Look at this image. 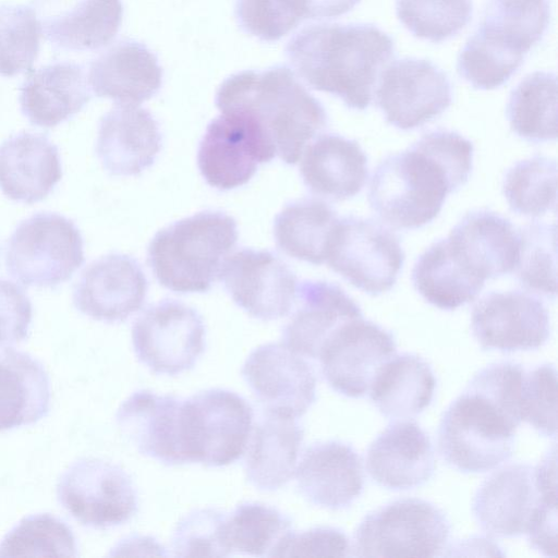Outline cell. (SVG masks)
Returning a JSON list of instances; mask_svg holds the SVG:
<instances>
[{
  "label": "cell",
  "instance_id": "3957f363",
  "mask_svg": "<svg viewBox=\"0 0 558 558\" xmlns=\"http://www.w3.org/2000/svg\"><path fill=\"white\" fill-rule=\"evenodd\" d=\"M220 112L248 118L283 162L295 165L308 142L328 123L325 108L283 65L242 71L218 88Z\"/></svg>",
  "mask_w": 558,
  "mask_h": 558
},
{
  "label": "cell",
  "instance_id": "9a60e30c",
  "mask_svg": "<svg viewBox=\"0 0 558 558\" xmlns=\"http://www.w3.org/2000/svg\"><path fill=\"white\" fill-rule=\"evenodd\" d=\"M471 328L483 350H535L549 338V314L544 303L523 291H493L472 310Z\"/></svg>",
  "mask_w": 558,
  "mask_h": 558
},
{
  "label": "cell",
  "instance_id": "484cf974",
  "mask_svg": "<svg viewBox=\"0 0 558 558\" xmlns=\"http://www.w3.org/2000/svg\"><path fill=\"white\" fill-rule=\"evenodd\" d=\"M461 263L483 280L513 271L519 233L511 221L487 209L468 213L447 236Z\"/></svg>",
  "mask_w": 558,
  "mask_h": 558
},
{
  "label": "cell",
  "instance_id": "f546056e",
  "mask_svg": "<svg viewBox=\"0 0 558 558\" xmlns=\"http://www.w3.org/2000/svg\"><path fill=\"white\" fill-rule=\"evenodd\" d=\"M549 0H489L472 37L519 66L547 32Z\"/></svg>",
  "mask_w": 558,
  "mask_h": 558
},
{
  "label": "cell",
  "instance_id": "83f0119b",
  "mask_svg": "<svg viewBox=\"0 0 558 558\" xmlns=\"http://www.w3.org/2000/svg\"><path fill=\"white\" fill-rule=\"evenodd\" d=\"M61 178L59 150L47 135L21 132L0 145V190L10 199L43 201Z\"/></svg>",
  "mask_w": 558,
  "mask_h": 558
},
{
  "label": "cell",
  "instance_id": "8d00e7d4",
  "mask_svg": "<svg viewBox=\"0 0 558 558\" xmlns=\"http://www.w3.org/2000/svg\"><path fill=\"white\" fill-rule=\"evenodd\" d=\"M506 116L511 130L531 143L557 138V77L537 71L525 76L511 92Z\"/></svg>",
  "mask_w": 558,
  "mask_h": 558
},
{
  "label": "cell",
  "instance_id": "4dcf8cb0",
  "mask_svg": "<svg viewBox=\"0 0 558 558\" xmlns=\"http://www.w3.org/2000/svg\"><path fill=\"white\" fill-rule=\"evenodd\" d=\"M90 100L82 65L54 62L29 74L20 88L22 113L33 125L52 128L70 119Z\"/></svg>",
  "mask_w": 558,
  "mask_h": 558
},
{
  "label": "cell",
  "instance_id": "7c38bea8",
  "mask_svg": "<svg viewBox=\"0 0 558 558\" xmlns=\"http://www.w3.org/2000/svg\"><path fill=\"white\" fill-rule=\"evenodd\" d=\"M451 101L448 75L425 59L396 60L378 77L377 106L386 121L399 130L424 125L448 109Z\"/></svg>",
  "mask_w": 558,
  "mask_h": 558
},
{
  "label": "cell",
  "instance_id": "e0dca14e",
  "mask_svg": "<svg viewBox=\"0 0 558 558\" xmlns=\"http://www.w3.org/2000/svg\"><path fill=\"white\" fill-rule=\"evenodd\" d=\"M253 124L235 112H221L207 126L197 153L205 181L220 191L246 184L259 163L272 160Z\"/></svg>",
  "mask_w": 558,
  "mask_h": 558
},
{
  "label": "cell",
  "instance_id": "f35d334b",
  "mask_svg": "<svg viewBox=\"0 0 558 558\" xmlns=\"http://www.w3.org/2000/svg\"><path fill=\"white\" fill-rule=\"evenodd\" d=\"M502 193L510 209L522 216L539 217L557 205V163L535 155L513 165L505 174Z\"/></svg>",
  "mask_w": 558,
  "mask_h": 558
},
{
  "label": "cell",
  "instance_id": "bcb514c9",
  "mask_svg": "<svg viewBox=\"0 0 558 558\" xmlns=\"http://www.w3.org/2000/svg\"><path fill=\"white\" fill-rule=\"evenodd\" d=\"M350 549L349 539L342 531L319 526L301 533L292 531L278 546L274 557H347Z\"/></svg>",
  "mask_w": 558,
  "mask_h": 558
},
{
  "label": "cell",
  "instance_id": "d4e9b609",
  "mask_svg": "<svg viewBox=\"0 0 558 558\" xmlns=\"http://www.w3.org/2000/svg\"><path fill=\"white\" fill-rule=\"evenodd\" d=\"M298 308L286 325L283 343L302 356L318 359L332 333L345 322L363 316L344 290L322 280L298 284Z\"/></svg>",
  "mask_w": 558,
  "mask_h": 558
},
{
  "label": "cell",
  "instance_id": "f1b7e54d",
  "mask_svg": "<svg viewBox=\"0 0 558 558\" xmlns=\"http://www.w3.org/2000/svg\"><path fill=\"white\" fill-rule=\"evenodd\" d=\"M367 163V156L355 140L323 134L306 146L300 173L313 194L338 202L362 191L368 174Z\"/></svg>",
  "mask_w": 558,
  "mask_h": 558
},
{
  "label": "cell",
  "instance_id": "d6a6232c",
  "mask_svg": "<svg viewBox=\"0 0 558 558\" xmlns=\"http://www.w3.org/2000/svg\"><path fill=\"white\" fill-rule=\"evenodd\" d=\"M50 407V381L41 363L13 349L0 352V432L38 422Z\"/></svg>",
  "mask_w": 558,
  "mask_h": 558
},
{
  "label": "cell",
  "instance_id": "ffe728a7",
  "mask_svg": "<svg viewBox=\"0 0 558 558\" xmlns=\"http://www.w3.org/2000/svg\"><path fill=\"white\" fill-rule=\"evenodd\" d=\"M541 499L535 469L529 464L506 465L477 489L472 510L480 526L489 535L515 537L525 533Z\"/></svg>",
  "mask_w": 558,
  "mask_h": 558
},
{
  "label": "cell",
  "instance_id": "ba28073f",
  "mask_svg": "<svg viewBox=\"0 0 558 558\" xmlns=\"http://www.w3.org/2000/svg\"><path fill=\"white\" fill-rule=\"evenodd\" d=\"M404 259L391 230L369 218L347 216L329 235L325 262L353 287L376 296L395 286Z\"/></svg>",
  "mask_w": 558,
  "mask_h": 558
},
{
  "label": "cell",
  "instance_id": "6da1fadb",
  "mask_svg": "<svg viewBox=\"0 0 558 558\" xmlns=\"http://www.w3.org/2000/svg\"><path fill=\"white\" fill-rule=\"evenodd\" d=\"M474 146L456 131L423 134L405 150L376 167L368 203L395 229H418L440 213L446 197L464 185L473 168Z\"/></svg>",
  "mask_w": 558,
  "mask_h": 558
},
{
  "label": "cell",
  "instance_id": "f6af8a7d",
  "mask_svg": "<svg viewBox=\"0 0 558 558\" xmlns=\"http://www.w3.org/2000/svg\"><path fill=\"white\" fill-rule=\"evenodd\" d=\"M521 415L543 436H556L557 373L553 365L544 364L524 374Z\"/></svg>",
  "mask_w": 558,
  "mask_h": 558
},
{
  "label": "cell",
  "instance_id": "60d3db41",
  "mask_svg": "<svg viewBox=\"0 0 558 558\" xmlns=\"http://www.w3.org/2000/svg\"><path fill=\"white\" fill-rule=\"evenodd\" d=\"M76 557L72 530L49 513L25 517L0 543V557Z\"/></svg>",
  "mask_w": 558,
  "mask_h": 558
},
{
  "label": "cell",
  "instance_id": "7bdbcfd3",
  "mask_svg": "<svg viewBox=\"0 0 558 558\" xmlns=\"http://www.w3.org/2000/svg\"><path fill=\"white\" fill-rule=\"evenodd\" d=\"M41 24L32 7H0V75L32 71L40 47Z\"/></svg>",
  "mask_w": 558,
  "mask_h": 558
},
{
  "label": "cell",
  "instance_id": "5bb4252c",
  "mask_svg": "<svg viewBox=\"0 0 558 558\" xmlns=\"http://www.w3.org/2000/svg\"><path fill=\"white\" fill-rule=\"evenodd\" d=\"M218 278L238 306L262 320L286 316L296 299V276L270 251L242 248L228 255Z\"/></svg>",
  "mask_w": 558,
  "mask_h": 558
},
{
  "label": "cell",
  "instance_id": "7dc6e473",
  "mask_svg": "<svg viewBox=\"0 0 558 558\" xmlns=\"http://www.w3.org/2000/svg\"><path fill=\"white\" fill-rule=\"evenodd\" d=\"M234 13L244 32L264 41L279 40L294 29L275 0H236Z\"/></svg>",
  "mask_w": 558,
  "mask_h": 558
},
{
  "label": "cell",
  "instance_id": "74e56055",
  "mask_svg": "<svg viewBox=\"0 0 558 558\" xmlns=\"http://www.w3.org/2000/svg\"><path fill=\"white\" fill-rule=\"evenodd\" d=\"M226 539L231 550L250 556H269L292 532L291 521L277 509L259 504L239 505L226 518Z\"/></svg>",
  "mask_w": 558,
  "mask_h": 558
},
{
  "label": "cell",
  "instance_id": "7a4b0ae2",
  "mask_svg": "<svg viewBox=\"0 0 558 558\" xmlns=\"http://www.w3.org/2000/svg\"><path fill=\"white\" fill-rule=\"evenodd\" d=\"M286 53L295 73L313 89L363 111L371 105L381 70L395 54V43L373 24L320 23L296 33Z\"/></svg>",
  "mask_w": 558,
  "mask_h": 558
},
{
  "label": "cell",
  "instance_id": "816d5d0a",
  "mask_svg": "<svg viewBox=\"0 0 558 558\" xmlns=\"http://www.w3.org/2000/svg\"><path fill=\"white\" fill-rule=\"evenodd\" d=\"M114 556H167L165 548L149 536H131L122 541L114 553Z\"/></svg>",
  "mask_w": 558,
  "mask_h": 558
},
{
  "label": "cell",
  "instance_id": "836d02e7",
  "mask_svg": "<svg viewBox=\"0 0 558 558\" xmlns=\"http://www.w3.org/2000/svg\"><path fill=\"white\" fill-rule=\"evenodd\" d=\"M436 378L420 356L403 353L390 357L376 374L369 397L378 411L390 420L410 418L433 401Z\"/></svg>",
  "mask_w": 558,
  "mask_h": 558
},
{
  "label": "cell",
  "instance_id": "5b68a950",
  "mask_svg": "<svg viewBox=\"0 0 558 558\" xmlns=\"http://www.w3.org/2000/svg\"><path fill=\"white\" fill-rule=\"evenodd\" d=\"M519 425L494 401L466 386L440 420V454L463 473L490 471L511 457Z\"/></svg>",
  "mask_w": 558,
  "mask_h": 558
},
{
  "label": "cell",
  "instance_id": "e575fe53",
  "mask_svg": "<svg viewBox=\"0 0 558 558\" xmlns=\"http://www.w3.org/2000/svg\"><path fill=\"white\" fill-rule=\"evenodd\" d=\"M412 282L429 304L445 311L472 302L485 284L460 262L447 238L434 242L420 255Z\"/></svg>",
  "mask_w": 558,
  "mask_h": 558
},
{
  "label": "cell",
  "instance_id": "9c48e42d",
  "mask_svg": "<svg viewBox=\"0 0 558 558\" xmlns=\"http://www.w3.org/2000/svg\"><path fill=\"white\" fill-rule=\"evenodd\" d=\"M253 410L245 399L226 389H208L182 402V425L190 462L223 466L246 449Z\"/></svg>",
  "mask_w": 558,
  "mask_h": 558
},
{
  "label": "cell",
  "instance_id": "f907efd6",
  "mask_svg": "<svg viewBox=\"0 0 558 558\" xmlns=\"http://www.w3.org/2000/svg\"><path fill=\"white\" fill-rule=\"evenodd\" d=\"M361 0H276L295 28L304 20L330 19L351 11Z\"/></svg>",
  "mask_w": 558,
  "mask_h": 558
},
{
  "label": "cell",
  "instance_id": "681fc988",
  "mask_svg": "<svg viewBox=\"0 0 558 558\" xmlns=\"http://www.w3.org/2000/svg\"><path fill=\"white\" fill-rule=\"evenodd\" d=\"M531 545L545 556L557 554V495L541 494L526 526Z\"/></svg>",
  "mask_w": 558,
  "mask_h": 558
},
{
  "label": "cell",
  "instance_id": "1f68e13d",
  "mask_svg": "<svg viewBox=\"0 0 558 558\" xmlns=\"http://www.w3.org/2000/svg\"><path fill=\"white\" fill-rule=\"evenodd\" d=\"M295 420L266 411L254 427L244 469L257 489L277 490L294 475L303 440V429Z\"/></svg>",
  "mask_w": 558,
  "mask_h": 558
},
{
  "label": "cell",
  "instance_id": "4316f807",
  "mask_svg": "<svg viewBox=\"0 0 558 558\" xmlns=\"http://www.w3.org/2000/svg\"><path fill=\"white\" fill-rule=\"evenodd\" d=\"M87 81L97 97L138 106L161 87L162 69L145 45L124 39L90 62Z\"/></svg>",
  "mask_w": 558,
  "mask_h": 558
},
{
  "label": "cell",
  "instance_id": "8fae6325",
  "mask_svg": "<svg viewBox=\"0 0 558 558\" xmlns=\"http://www.w3.org/2000/svg\"><path fill=\"white\" fill-rule=\"evenodd\" d=\"M132 343L141 363L156 374L191 369L205 349V325L193 307L163 300L133 324Z\"/></svg>",
  "mask_w": 558,
  "mask_h": 558
},
{
  "label": "cell",
  "instance_id": "2e32d148",
  "mask_svg": "<svg viewBox=\"0 0 558 558\" xmlns=\"http://www.w3.org/2000/svg\"><path fill=\"white\" fill-rule=\"evenodd\" d=\"M241 372L267 412L296 418L316 399V376L312 367L283 342L257 347Z\"/></svg>",
  "mask_w": 558,
  "mask_h": 558
},
{
  "label": "cell",
  "instance_id": "ab89813d",
  "mask_svg": "<svg viewBox=\"0 0 558 558\" xmlns=\"http://www.w3.org/2000/svg\"><path fill=\"white\" fill-rule=\"evenodd\" d=\"M519 255L513 271L520 284L547 299L557 294L556 223L533 221L519 230Z\"/></svg>",
  "mask_w": 558,
  "mask_h": 558
},
{
  "label": "cell",
  "instance_id": "ac0fdd59",
  "mask_svg": "<svg viewBox=\"0 0 558 558\" xmlns=\"http://www.w3.org/2000/svg\"><path fill=\"white\" fill-rule=\"evenodd\" d=\"M147 290L140 264L129 255L110 253L82 272L74 287L73 304L93 319L121 323L142 308Z\"/></svg>",
  "mask_w": 558,
  "mask_h": 558
},
{
  "label": "cell",
  "instance_id": "8992f818",
  "mask_svg": "<svg viewBox=\"0 0 558 558\" xmlns=\"http://www.w3.org/2000/svg\"><path fill=\"white\" fill-rule=\"evenodd\" d=\"M7 271L25 287L53 288L84 264V241L73 220L37 213L15 228L5 247Z\"/></svg>",
  "mask_w": 558,
  "mask_h": 558
},
{
  "label": "cell",
  "instance_id": "30bf717a",
  "mask_svg": "<svg viewBox=\"0 0 558 558\" xmlns=\"http://www.w3.org/2000/svg\"><path fill=\"white\" fill-rule=\"evenodd\" d=\"M57 497L73 519L94 529L129 521L138 506L130 475L119 465L97 458L73 463L58 482Z\"/></svg>",
  "mask_w": 558,
  "mask_h": 558
},
{
  "label": "cell",
  "instance_id": "d590c367",
  "mask_svg": "<svg viewBox=\"0 0 558 558\" xmlns=\"http://www.w3.org/2000/svg\"><path fill=\"white\" fill-rule=\"evenodd\" d=\"M338 219L337 211L324 201L302 198L289 203L274 221L276 244L290 257L322 265Z\"/></svg>",
  "mask_w": 558,
  "mask_h": 558
},
{
  "label": "cell",
  "instance_id": "7402d4cb",
  "mask_svg": "<svg viewBox=\"0 0 558 558\" xmlns=\"http://www.w3.org/2000/svg\"><path fill=\"white\" fill-rule=\"evenodd\" d=\"M366 469L378 485L389 489L421 486L435 471L430 439L415 422H393L369 445Z\"/></svg>",
  "mask_w": 558,
  "mask_h": 558
},
{
  "label": "cell",
  "instance_id": "b9f144b4",
  "mask_svg": "<svg viewBox=\"0 0 558 558\" xmlns=\"http://www.w3.org/2000/svg\"><path fill=\"white\" fill-rule=\"evenodd\" d=\"M399 21L415 37L441 43L459 34L470 22L472 0H396Z\"/></svg>",
  "mask_w": 558,
  "mask_h": 558
},
{
  "label": "cell",
  "instance_id": "ee69618b",
  "mask_svg": "<svg viewBox=\"0 0 558 558\" xmlns=\"http://www.w3.org/2000/svg\"><path fill=\"white\" fill-rule=\"evenodd\" d=\"M226 515L213 508L186 514L175 526L172 550L177 557H226L231 554L226 539Z\"/></svg>",
  "mask_w": 558,
  "mask_h": 558
},
{
  "label": "cell",
  "instance_id": "c3c4849f",
  "mask_svg": "<svg viewBox=\"0 0 558 558\" xmlns=\"http://www.w3.org/2000/svg\"><path fill=\"white\" fill-rule=\"evenodd\" d=\"M33 307L25 291L14 282L0 278V348L26 338Z\"/></svg>",
  "mask_w": 558,
  "mask_h": 558
},
{
  "label": "cell",
  "instance_id": "52a82bcc",
  "mask_svg": "<svg viewBox=\"0 0 558 558\" xmlns=\"http://www.w3.org/2000/svg\"><path fill=\"white\" fill-rule=\"evenodd\" d=\"M450 524L429 501L402 498L368 513L352 541L355 557H436L446 548Z\"/></svg>",
  "mask_w": 558,
  "mask_h": 558
},
{
  "label": "cell",
  "instance_id": "277c9868",
  "mask_svg": "<svg viewBox=\"0 0 558 558\" xmlns=\"http://www.w3.org/2000/svg\"><path fill=\"white\" fill-rule=\"evenodd\" d=\"M238 241L233 217L204 210L178 220L151 239L147 260L157 281L177 293L210 290Z\"/></svg>",
  "mask_w": 558,
  "mask_h": 558
},
{
  "label": "cell",
  "instance_id": "4fadbf2b",
  "mask_svg": "<svg viewBox=\"0 0 558 558\" xmlns=\"http://www.w3.org/2000/svg\"><path fill=\"white\" fill-rule=\"evenodd\" d=\"M396 349L391 332L361 316L345 322L332 333L318 360L326 381L335 391L362 398Z\"/></svg>",
  "mask_w": 558,
  "mask_h": 558
},
{
  "label": "cell",
  "instance_id": "d6986e66",
  "mask_svg": "<svg viewBox=\"0 0 558 558\" xmlns=\"http://www.w3.org/2000/svg\"><path fill=\"white\" fill-rule=\"evenodd\" d=\"M122 434L145 456L168 465L190 462L182 425V402L170 395L140 390L118 409Z\"/></svg>",
  "mask_w": 558,
  "mask_h": 558
},
{
  "label": "cell",
  "instance_id": "44dd1931",
  "mask_svg": "<svg viewBox=\"0 0 558 558\" xmlns=\"http://www.w3.org/2000/svg\"><path fill=\"white\" fill-rule=\"evenodd\" d=\"M294 474L306 500L331 510L349 507L364 487L361 457L350 445L337 440L308 447Z\"/></svg>",
  "mask_w": 558,
  "mask_h": 558
},
{
  "label": "cell",
  "instance_id": "603a6c76",
  "mask_svg": "<svg viewBox=\"0 0 558 558\" xmlns=\"http://www.w3.org/2000/svg\"><path fill=\"white\" fill-rule=\"evenodd\" d=\"M46 39L63 50H96L117 35L123 15L121 0H36Z\"/></svg>",
  "mask_w": 558,
  "mask_h": 558
},
{
  "label": "cell",
  "instance_id": "cb8c5ba5",
  "mask_svg": "<svg viewBox=\"0 0 558 558\" xmlns=\"http://www.w3.org/2000/svg\"><path fill=\"white\" fill-rule=\"evenodd\" d=\"M161 149V133L151 113L134 105H117L99 122L96 153L112 175H137Z\"/></svg>",
  "mask_w": 558,
  "mask_h": 558
}]
</instances>
